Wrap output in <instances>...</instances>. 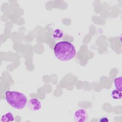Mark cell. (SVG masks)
Segmentation results:
<instances>
[{
  "label": "cell",
  "mask_w": 122,
  "mask_h": 122,
  "mask_svg": "<svg viewBox=\"0 0 122 122\" xmlns=\"http://www.w3.org/2000/svg\"><path fill=\"white\" fill-rule=\"evenodd\" d=\"M54 53L59 60L67 61L72 59L76 52L74 45L67 41H61L57 42L54 47Z\"/></svg>",
  "instance_id": "cell-1"
},
{
  "label": "cell",
  "mask_w": 122,
  "mask_h": 122,
  "mask_svg": "<svg viewBox=\"0 0 122 122\" xmlns=\"http://www.w3.org/2000/svg\"><path fill=\"white\" fill-rule=\"evenodd\" d=\"M5 99L10 106L18 110L24 108L28 102L24 93L15 91H7L5 92Z\"/></svg>",
  "instance_id": "cell-2"
},
{
  "label": "cell",
  "mask_w": 122,
  "mask_h": 122,
  "mask_svg": "<svg viewBox=\"0 0 122 122\" xmlns=\"http://www.w3.org/2000/svg\"><path fill=\"white\" fill-rule=\"evenodd\" d=\"M74 118L76 122H84L88 118L87 113L85 109H80L76 111L74 113Z\"/></svg>",
  "instance_id": "cell-3"
},
{
  "label": "cell",
  "mask_w": 122,
  "mask_h": 122,
  "mask_svg": "<svg viewBox=\"0 0 122 122\" xmlns=\"http://www.w3.org/2000/svg\"><path fill=\"white\" fill-rule=\"evenodd\" d=\"M28 107L30 110L33 111H38L42 107L41 101L37 98H32L29 101Z\"/></svg>",
  "instance_id": "cell-4"
},
{
  "label": "cell",
  "mask_w": 122,
  "mask_h": 122,
  "mask_svg": "<svg viewBox=\"0 0 122 122\" xmlns=\"http://www.w3.org/2000/svg\"><path fill=\"white\" fill-rule=\"evenodd\" d=\"M15 118L12 113L10 112H7L4 114L1 118V121L3 122H13L14 121Z\"/></svg>",
  "instance_id": "cell-5"
},
{
  "label": "cell",
  "mask_w": 122,
  "mask_h": 122,
  "mask_svg": "<svg viewBox=\"0 0 122 122\" xmlns=\"http://www.w3.org/2000/svg\"><path fill=\"white\" fill-rule=\"evenodd\" d=\"M111 95L113 99H121L122 96V92L117 89H114L112 90Z\"/></svg>",
  "instance_id": "cell-6"
},
{
  "label": "cell",
  "mask_w": 122,
  "mask_h": 122,
  "mask_svg": "<svg viewBox=\"0 0 122 122\" xmlns=\"http://www.w3.org/2000/svg\"><path fill=\"white\" fill-rule=\"evenodd\" d=\"M114 84L116 89L122 92V77L121 76L114 79Z\"/></svg>",
  "instance_id": "cell-7"
},
{
  "label": "cell",
  "mask_w": 122,
  "mask_h": 122,
  "mask_svg": "<svg viewBox=\"0 0 122 122\" xmlns=\"http://www.w3.org/2000/svg\"><path fill=\"white\" fill-rule=\"evenodd\" d=\"M99 121L101 122H108L109 120L108 119V118L107 117H104L101 118V119H100Z\"/></svg>",
  "instance_id": "cell-8"
}]
</instances>
